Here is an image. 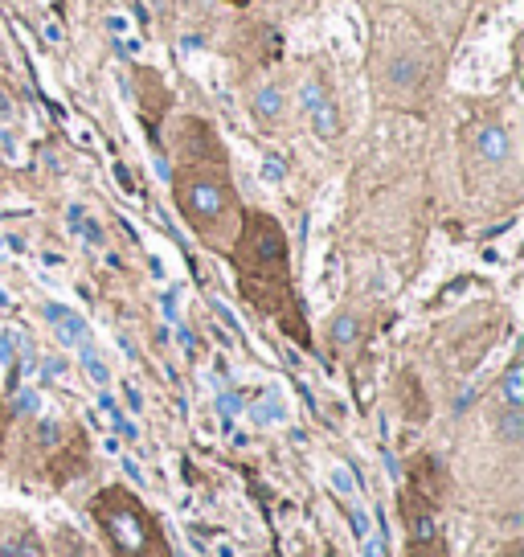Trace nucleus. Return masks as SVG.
<instances>
[{
    "label": "nucleus",
    "mask_w": 524,
    "mask_h": 557,
    "mask_svg": "<svg viewBox=\"0 0 524 557\" xmlns=\"http://www.w3.org/2000/svg\"><path fill=\"white\" fill-rule=\"evenodd\" d=\"M78 361H82V373L91 377V381L99 385V390H107V385H111V369H107V361L99 357V349H95V340H86V345L78 349Z\"/></svg>",
    "instance_id": "obj_13"
},
{
    "label": "nucleus",
    "mask_w": 524,
    "mask_h": 557,
    "mask_svg": "<svg viewBox=\"0 0 524 557\" xmlns=\"http://www.w3.org/2000/svg\"><path fill=\"white\" fill-rule=\"evenodd\" d=\"M254 115L262 123H275L283 115V87H275V82H267V87L254 91Z\"/></svg>",
    "instance_id": "obj_11"
},
{
    "label": "nucleus",
    "mask_w": 524,
    "mask_h": 557,
    "mask_svg": "<svg viewBox=\"0 0 524 557\" xmlns=\"http://www.w3.org/2000/svg\"><path fill=\"white\" fill-rule=\"evenodd\" d=\"M78 230H82V238L91 242V246H103V226H95V222H78Z\"/></svg>",
    "instance_id": "obj_22"
},
{
    "label": "nucleus",
    "mask_w": 524,
    "mask_h": 557,
    "mask_svg": "<svg viewBox=\"0 0 524 557\" xmlns=\"http://www.w3.org/2000/svg\"><path fill=\"white\" fill-rule=\"evenodd\" d=\"M328 488H332V496H340V500H357V476H353V467L332 463V467H328Z\"/></svg>",
    "instance_id": "obj_14"
},
{
    "label": "nucleus",
    "mask_w": 524,
    "mask_h": 557,
    "mask_svg": "<svg viewBox=\"0 0 524 557\" xmlns=\"http://www.w3.org/2000/svg\"><path fill=\"white\" fill-rule=\"evenodd\" d=\"M361 557H385V537H365V545H361Z\"/></svg>",
    "instance_id": "obj_21"
},
{
    "label": "nucleus",
    "mask_w": 524,
    "mask_h": 557,
    "mask_svg": "<svg viewBox=\"0 0 524 557\" xmlns=\"http://www.w3.org/2000/svg\"><path fill=\"white\" fill-rule=\"evenodd\" d=\"M0 439H5V418H0Z\"/></svg>",
    "instance_id": "obj_28"
},
{
    "label": "nucleus",
    "mask_w": 524,
    "mask_h": 557,
    "mask_svg": "<svg viewBox=\"0 0 524 557\" xmlns=\"http://www.w3.org/2000/svg\"><path fill=\"white\" fill-rule=\"evenodd\" d=\"M475 156L488 160V164H508V156H512V136L504 132L500 123H484V127L475 132Z\"/></svg>",
    "instance_id": "obj_7"
},
{
    "label": "nucleus",
    "mask_w": 524,
    "mask_h": 557,
    "mask_svg": "<svg viewBox=\"0 0 524 557\" xmlns=\"http://www.w3.org/2000/svg\"><path fill=\"white\" fill-rule=\"evenodd\" d=\"M9 115H13V103H9L5 91H0V119H9Z\"/></svg>",
    "instance_id": "obj_25"
},
{
    "label": "nucleus",
    "mask_w": 524,
    "mask_h": 557,
    "mask_svg": "<svg viewBox=\"0 0 524 557\" xmlns=\"http://www.w3.org/2000/svg\"><path fill=\"white\" fill-rule=\"evenodd\" d=\"M46 320H50V328L58 336V345H66V349H82L86 340H91L86 320L74 308H66V304H46Z\"/></svg>",
    "instance_id": "obj_6"
},
{
    "label": "nucleus",
    "mask_w": 524,
    "mask_h": 557,
    "mask_svg": "<svg viewBox=\"0 0 524 557\" xmlns=\"http://www.w3.org/2000/svg\"><path fill=\"white\" fill-rule=\"evenodd\" d=\"M95 521L103 525L115 557H172L156 517L144 508L140 496H131L127 488H107L91 504Z\"/></svg>",
    "instance_id": "obj_3"
},
{
    "label": "nucleus",
    "mask_w": 524,
    "mask_h": 557,
    "mask_svg": "<svg viewBox=\"0 0 524 557\" xmlns=\"http://www.w3.org/2000/svg\"><path fill=\"white\" fill-rule=\"evenodd\" d=\"M41 373H46L50 381H62V377H66V365H62V357H46V361H41Z\"/></svg>",
    "instance_id": "obj_20"
},
{
    "label": "nucleus",
    "mask_w": 524,
    "mask_h": 557,
    "mask_svg": "<svg viewBox=\"0 0 524 557\" xmlns=\"http://www.w3.org/2000/svg\"><path fill=\"white\" fill-rule=\"evenodd\" d=\"M492 422H496V435H500L508 447L524 443V406H500Z\"/></svg>",
    "instance_id": "obj_9"
},
{
    "label": "nucleus",
    "mask_w": 524,
    "mask_h": 557,
    "mask_svg": "<svg viewBox=\"0 0 524 557\" xmlns=\"http://www.w3.org/2000/svg\"><path fill=\"white\" fill-rule=\"evenodd\" d=\"M426 5H434V0H426Z\"/></svg>",
    "instance_id": "obj_29"
},
{
    "label": "nucleus",
    "mask_w": 524,
    "mask_h": 557,
    "mask_svg": "<svg viewBox=\"0 0 524 557\" xmlns=\"http://www.w3.org/2000/svg\"><path fill=\"white\" fill-rule=\"evenodd\" d=\"M127 406H131V410H140V406H144V402H140V394L131 390V385H127Z\"/></svg>",
    "instance_id": "obj_26"
},
{
    "label": "nucleus",
    "mask_w": 524,
    "mask_h": 557,
    "mask_svg": "<svg viewBox=\"0 0 524 557\" xmlns=\"http://www.w3.org/2000/svg\"><path fill=\"white\" fill-rule=\"evenodd\" d=\"M287 177V168H283V160H275V156H267L262 160V181H271V185H279Z\"/></svg>",
    "instance_id": "obj_19"
},
{
    "label": "nucleus",
    "mask_w": 524,
    "mask_h": 557,
    "mask_svg": "<svg viewBox=\"0 0 524 557\" xmlns=\"http://www.w3.org/2000/svg\"><path fill=\"white\" fill-rule=\"evenodd\" d=\"M357 336H361V316L340 312V316L332 320V345H336V349H348Z\"/></svg>",
    "instance_id": "obj_15"
},
{
    "label": "nucleus",
    "mask_w": 524,
    "mask_h": 557,
    "mask_svg": "<svg viewBox=\"0 0 524 557\" xmlns=\"http://www.w3.org/2000/svg\"><path fill=\"white\" fill-rule=\"evenodd\" d=\"M238 267V287L262 316H275L287 336L308 340L303 316L295 308L291 291V267H287V238L271 213L250 209L242 213V226L234 234V246L226 250Z\"/></svg>",
    "instance_id": "obj_1"
},
{
    "label": "nucleus",
    "mask_w": 524,
    "mask_h": 557,
    "mask_svg": "<svg viewBox=\"0 0 524 557\" xmlns=\"http://www.w3.org/2000/svg\"><path fill=\"white\" fill-rule=\"evenodd\" d=\"M181 148H185V160H226L222 144H217L213 127L205 119H185L181 123Z\"/></svg>",
    "instance_id": "obj_5"
},
{
    "label": "nucleus",
    "mask_w": 524,
    "mask_h": 557,
    "mask_svg": "<svg viewBox=\"0 0 524 557\" xmlns=\"http://www.w3.org/2000/svg\"><path fill=\"white\" fill-rule=\"evenodd\" d=\"M414 557H447V553H443V545H434V541H418Z\"/></svg>",
    "instance_id": "obj_24"
},
{
    "label": "nucleus",
    "mask_w": 524,
    "mask_h": 557,
    "mask_svg": "<svg viewBox=\"0 0 524 557\" xmlns=\"http://www.w3.org/2000/svg\"><path fill=\"white\" fill-rule=\"evenodd\" d=\"M500 406H524V361L512 357L500 377Z\"/></svg>",
    "instance_id": "obj_10"
},
{
    "label": "nucleus",
    "mask_w": 524,
    "mask_h": 557,
    "mask_svg": "<svg viewBox=\"0 0 524 557\" xmlns=\"http://www.w3.org/2000/svg\"><path fill=\"white\" fill-rule=\"evenodd\" d=\"M217 410H222V414H226V418H234V414H238V410H242V402H238V398H234V394H222V398H217Z\"/></svg>",
    "instance_id": "obj_23"
},
{
    "label": "nucleus",
    "mask_w": 524,
    "mask_h": 557,
    "mask_svg": "<svg viewBox=\"0 0 524 557\" xmlns=\"http://www.w3.org/2000/svg\"><path fill=\"white\" fill-rule=\"evenodd\" d=\"M250 418H254L258 426H279V422L287 418V402L279 398V390H267V398H258V402L250 406Z\"/></svg>",
    "instance_id": "obj_12"
},
{
    "label": "nucleus",
    "mask_w": 524,
    "mask_h": 557,
    "mask_svg": "<svg viewBox=\"0 0 524 557\" xmlns=\"http://www.w3.org/2000/svg\"><path fill=\"white\" fill-rule=\"evenodd\" d=\"M13 394H17V402H13V406H17V414H25V418H29V414H37V410H41V394L33 390V385H17Z\"/></svg>",
    "instance_id": "obj_16"
},
{
    "label": "nucleus",
    "mask_w": 524,
    "mask_h": 557,
    "mask_svg": "<svg viewBox=\"0 0 524 557\" xmlns=\"http://www.w3.org/2000/svg\"><path fill=\"white\" fill-rule=\"evenodd\" d=\"M504 557H524V545H520V541H512V545L504 549Z\"/></svg>",
    "instance_id": "obj_27"
},
{
    "label": "nucleus",
    "mask_w": 524,
    "mask_h": 557,
    "mask_svg": "<svg viewBox=\"0 0 524 557\" xmlns=\"http://www.w3.org/2000/svg\"><path fill=\"white\" fill-rule=\"evenodd\" d=\"M172 197L181 218L209 250H230L242 226V201L234 193L226 160H185L172 173Z\"/></svg>",
    "instance_id": "obj_2"
},
{
    "label": "nucleus",
    "mask_w": 524,
    "mask_h": 557,
    "mask_svg": "<svg viewBox=\"0 0 524 557\" xmlns=\"http://www.w3.org/2000/svg\"><path fill=\"white\" fill-rule=\"evenodd\" d=\"M348 521H353V533L365 541L369 533H373V521H369V512H365V504H353V512H348Z\"/></svg>",
    "instance_id": "obj_17"
},
{
    "label": "nucleus",
    "mask_w": 524,
    "mask_h": 557,
    "mask_svg": "<svg viewBox=\"0 0 524 557\" xmlns=\"http://www.w3.org/2000/svg\"><path fill=\"white\" fill-rule=\"evenodd\" d=\"M299 107H303V115H308L312 132H316L320 140H336V136H340V111H336L332 87H328L320 74L303 78V87H299Z\"/></svg>",
    "instance_id": "obj_4"
},
{
    "label": "nucleus",
    "mask_w": 524,
    "mask_h": 557,
    "mask_svg": "<svg viewBox=\"0 0 524 557\" xmlns=\"http://www.w3.org/2000/svg\"><path fill=\"white\" fill-rule=\"evenodd\" d=\"M0 557H46L33 529H9L0 537Z\"/></svg>",
    "instance_id": "obj_8"
},
{
    "label": "nucleus",
    "mask_w": 524,
    "mask_h": 557,
    "mask_svg": "<svg viewBox=\"0 0 524 557\" xmlns=\"http://www.w3.org/2000/svg\"><path fill=\"white\" fill-rule=\"evenodd\" d=\"M111 426H115V431H119L123 439H131V443H136V439H140V426H136V422H131V418H123L119 410H111Z\"/></svg>",
    "instance_id": "obj_18"
}]
</instances>
